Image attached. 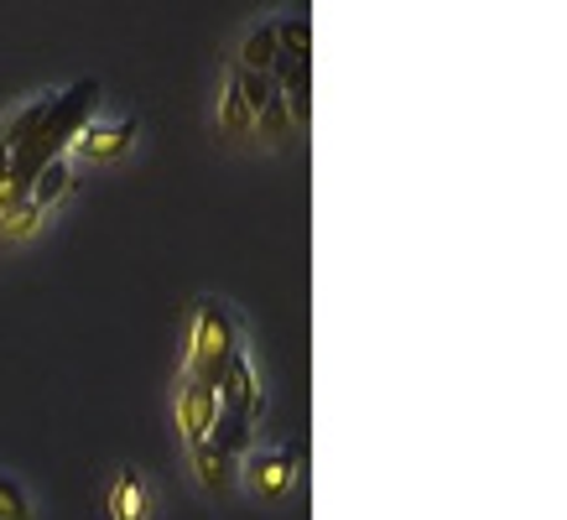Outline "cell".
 <instances>
[{
	"mask_svg": "<svg viewBox=\"0 0 567 520\" xmlns=\"http://www.w3.org/2000/svg\"><path fill=\"white\" fill-rule=\"evenodd\" d=\"M235 349H240L235 312L224 308L219 297H198L188 308V329H183V375H198V381L214 385Z\"/></svg>",
	"mask_w": 567,
	"mask_h": 520,
	"instance_id": "obj_1",
	"label": "cell"
},
{
	"mask_svg": "<svg viewBox=\"0 0 567 520\" xmlns=\"http://www.w3.org/2000/svg\"><path fill=\"white\" fill-rule=\"evenodd\" d=\"M141 136V121L136 115H125V121H89L79 136L69 141V156L73 167H121L131 146Z\"/></svg>",
	"mask_w": 567,
	"mask_h": 520,
	"instance_id": "obj_2",
	"label": "cell"
},
{
	"mask_svg": "<svg viewBox=\"0 0 567 520\" xmlns=\"http://www.w3.org/2000/svg\"><path fill=\"white\" fill-rule=\"evenodd\" d=\"M214 396H219V412H245V416H260L266 396H260V381H256V364L245 349H235L224 360L219 381H214Z\"/></svg>",
	"mask_w": 567,
	"mask_h": 520,
	"instance_id": "obj_3",
	"label": "cell"
},
{
	"mask_svg": "<svg viewBox=\"0 0 567 520\" xmlns=\"http://www.w3.org/2000/svg\"><path fill=\"white\" fill-rule=\"evenodd\" d=\"M245 479H250V495H256V500L281 505L297 489V453L292 448L256 453V458H250V468H245Z\"/></svg>",
	"mask_w": 567,
	"mask_h": 520,
	"instance_id": "obj_4",
	"label": "cell"
},
{
	"mask_svg": "<svg viewBox=\"0 0 567 520\" xmlns=\"http://www.w3.org/2000/svg\"><path fill=\"white\" fill-rule=\"evenodd\" d=\"M214 416H219V396H214V385L198 381V375H183L177 385V427L188 437V448H198L214 427Z\"/></svg>",
	"mask_w": 567,
	"mask_h": 520,
	"instance_id": "obj_5",
	"label": "cell"
},
{
	"mask_svg": "<svg viewBox=\"0 0 567 520\" xmlns=\"http://www.w3.org/2000/svg\"><path fill=\"white\" fill-rule=\"evenodd\" d=\"M104 516L110 520H152V489H146V474L125 464L115 474V485L104 495Z\"/></svg>",
	"mask_w": 567,
	"mask_h": 520,
	"instance_id": "obj_6",
	"label": "cell"
},
{
	"mask_svg": "<svg viewBox=\"0 0 567 520\" xmlns=\"http://www.w3.org/2000/svg\"><path fill=\"white\" fill-rule=\"evenodd\" d=\"M73 183H79V177H73V156L58 152L52 162H42V173L32 177V193H27V198H32V204L48 214L52 204H63V198H69Z\"/></svg>",
	"mask_w": 567,
	"mask_h": 520,
	"instance_id": "obj_7",
	"label": "cell"
},
{
	"mask_svg": "<svg viewBox=\"0 0 567 520\" xmlns=\"http://www.w3.org/2000/svg\"><path fill=\"white\" fill-rule=\"evenodd\" d=\"M250 104H245V94H240V69H229L224 73V89H219V136L224 141H245L250 136Z\"/></svg>",
	"mask_w": 567,
	"mask_h": 520,
	"instance_id": "obj_8",
	"label": "cell"
},
{
	"mask_svg": "<svg viewBox=\"0 0 567 520\" xmlns=\"http://www.w3.org/2000/svg\"><path fill=\"white\" fill-rule=\"evenodd\" d=\"M297 131V115H292V104H287V94L276 89L271 100L256 110V121H250V136H260L266 146H287Z\"/></svg>",
	"mask_w": 567,
	"mask_h": 520,
	"instance_id": "obj_9",
	"label": "cell"
},
{
	"mask_svg": "<svg viewBox=\"0 0 567 520\" xmlns=\"http://www.w3.org/2000/svg\"><path fill=\"white\" fill-rule=\"evenodd\" d=\"M276 63H281V42H276V21H260V27H250L240 42V63L235 69L240 73H271Z\"/></svg>",
	"mask_w": 567,
	"mask_h": 520,
	"instance_id": "obj_10",
	"label": "cell"
},
{
	"mask_svg": "<svg viewBox=\"0 0 567 520\" xmlns=\"http://www.w3.org/2000/svg\"><path fill=\"white\" fill-rule=\"evenodd\" d=\"M250 437H256V416H245V412H219L214 427H208V443L219 453H229L235 464L250 453Z\"/></svg>",
	"mask_w": 567,
	"mask_h": 520,
	"instance_id": "obj_11",
	"label": "cell"
},
{
	"mask_svg": "<svg viewBox=\"0 0 567 520\" xmlns=\"http://www.w3.org/2000/svg\"><path fill=\"white\" fill-rule=\"evenodd\" d=\"M193 453V474H198V485L208 489V495H229V485H235V458L229 453H219L214 443H198V448H188Z\"/></svg>",
	"mask_w": 567,
	"mask_h": 520,
	"instance_id": "obj_12",
	"label": "cell"
},
{
	"mask_svg": "<svg viewBox=\"0 0 567 520\" xmlns=\"http://www.w3.org/2000/svg\"><path fill=\"white\" fill-rule=\"evenodd\" d=\"M48 110H52V100H32V104H21V110H11V115L0 121V146H6V152H21L27 141H37V131L48 125Z\"/></svg>",
	"mask_w": 567,
	"mask_h": 520,
	"instance_id": "obj_13",
	"label": "cell"
},
{
	"mask_svg": "<svg viewBox=\"0 0 567 520\" xmlns=\"http://www.w3.org/2000/svg\"><path fill=\"white\" fill-rule=\"evenodd\" d=\"M37 229H42V208H37L32 198H21V204H11L6 214H0V245L32 240Z\"/></svg>",
	"mask_w": 567,
	"mask_h": 520,
	"instance_id": "obj_14",
	"label": "cell"
},
{
	"mask_svg": "<svg viewBox=\"0 0 567 520\" xmlns=\"http://www.w3.org/2000/svg\"><path fill=\"white\" fill-rule=\"evenodd\" d=\"M276 42H281V58H292V63H308L312 52V27L302 17H281L276 21Z\"/></svg>",
	"mask_w": 567,
	"mask_h": 520,
	"instance_id": "obj_15",
	"label": "cell"
},
{
	"mask_svg": "<svg viewBox=\"0 0 567 520\" xmlns=\"http://www.w3.org/2000/svg\"><path fill=\"white\" fill-rule=\"evenodd\" d=\"M0 520H32V495L0 474Z\"/></svg>",
	"mask_w": 567,
	"mask_h": 520,
	"instance_id": "obj_16",
	"label": "cell"
},
{
	"mask_svg": "<svg viewBox=\"0 0 567 520\" xmlns=\"http://www.w3.org/2000/svg\"><path fill=\"white\" fill-rule=\"evenodd\" d=\"M240 94H245V104H250V115H256V110L271 100L276 89H271V79H266V73H240Z\"/></svg>",
	"mask_w": 567,
	"mask_h": 520,
	"instance_id": "obj_17",
	"label": "cell"
}]
</instances>
